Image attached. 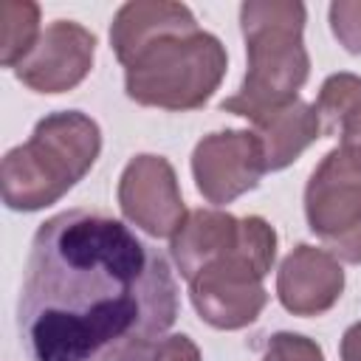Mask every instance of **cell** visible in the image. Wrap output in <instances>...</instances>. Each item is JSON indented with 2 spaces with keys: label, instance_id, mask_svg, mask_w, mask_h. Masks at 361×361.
Here are the masks:
<instances>
[{
  "label": "cell",
  "instance_id": "6da1fadb",
  "mask_svg": "<svg viewBox=\"0 0 361 361\" xmlns=\"http://www.w3.org/2000/svg\"><path fill=\"white\" fill-rule=\"evenodd\" d=\"M175 319L169 259L121 220L71 209L34 231L17 302L31 361H149Z\"/></svg>",
  "mask_w": 361,
  "mask_h": 361
},
{
  "label": "cell",
  "instance_id": "7a4b0ae2",
  "mask_svg": "<svg viewBox=\"0 0 361 361\" xmlns=\"http://www.w3.org/2000/svg\"><path fill=\"white\" fill-rule=\"evenodd\" d=\"M305 23L307 8L299 0H245L240 6L248 68L237 93L220 102L223 113L251 121L268 107L299 99L310 76Z\"/></svg>",
  "mask_w": 361,
  "mask_h": 361
},
{
  "label": "cell",
  "instance_id": "3957f363",
  "mask_svg": "<svg viewBox=\"0 0 361 361\" xmlns=\"http://www.w3.org/2000/svg\"><path fill=\"white\" fill-rule=\"evenodd\" d=\"M102 152V130L82 110H56L34 124L25 144L0 164L3 203L14 212H39L73 189Z\"/></svg>",
  "mask_w": 361,
  "mask_h": 361
},
{
  "label": "cell",
  "instance_id": "277c9868",
  "mask_svg": "<svg viewBox=\"0 0 361 361\" xmlns=\"http://www.w3.org/2000/svg\"><path fill=\"white\" fill-rule=\"evenodd\" d=\"M228 68L226 45L197 28L169 34L141 51L124 68V90L135 104L172 113L203 107Z\"/></svg>",
  "mask_w": 361,
  "mask_h": 361
},
{
  "label": "cell",
  "instance_id": "5b68a950",
  "mask_svg": "<svg viewBox=\"0 0 361 361\" xmlns=\"http://www.w3.org/2000/svg\"><path fill=\"white\" fill-rule=\"evenodd\" d=\"M276 259V231L259 217H240V234L228 254L209 262L189 279V299L197 316L214 330H243L268 305L262 279Z\"/></svg>",
  "mask_w": 361,
  "mask_h": 361
},
{
  "label": "cell",
  "instance_id": "8992f818",
  "mask_svg": "<svg viewBox=\"0 0 361 361\" xmlns=\"http://www.w3.org/2000/svg\"><path fill=\"white\" fill-rule=\"evenodd\" d=\"M262 144L251 130H217L192 149V178L212 206H226L259 186L265 175Z\"/></svg>",
  "mask_w": 361,
  "mask_h": 361
},
{
  "label": "cell",
  "instance_id": "52a82bcc",
  "mask_svg": "<svg viewBox=\"0 0 361 361\" xmlns=\"http://www.w3.org/2000/svg\"><path fill=\"white\" fill-rule=\"evenodd\" d=\"M116 195L124 220L149 237H172L189 214L178 175L164 155L141 152L130 158L118 178Z\"/></svg>",
  "mask_w": 361,
  "mask_h": 361
},
{
  "label": "cell",
  "instance_id": "ba28073f",
  "mask_svg": "<svg viewBox=\"0 0 361 361\" xmlns=\"http://www.w3.org/2000/svg\"><path fill=\"white\" fill-rule=\"evenodd\" d=\"M305 217L322 240L361 223V152L338 144L319 161L305 186Z\"/></svg>",
  "mask_w": 361,
  "mask_h": 361
},
{
  "label": "cell",
  "instance_id": "9c48e42d",
  "mask_svg": "<svg viewBox=\"0 0 361 361\" xmlns=\"http://www.w3.org/2000/svg\"><path fill=\"white\" fill-rule=\"evenodd\" d=\"M93 59L96 34L73 20H54L34 51L14 68V76L34 93H65L90 73Z\"/></svg>",
  "mask_w": 361,
  "mask_h": 361
},
{
  "label": "cell",
  "instance_id": "30bf717a",
  "mask_svg": "<svg viewBox=\"0 0 361 361\" xmlns=\"http://www.w3.org/2000/svg\"><path fill=\"white\" fill-rule=\"evenodd\" d=\"M344 293V268L316 245H296L276 271V299L293 316H322Z\"/></svg>",
  "mask_w": 361,
  "mask_h": 361
},
{
  "label": "cell",
  "instance_id": "8fae6325",
  "mask_svg": "<svg viewBox=\"0 0 361 361\" xmlns=\"http://www.w3.org/2000/svg\"><path fill=\"white\" fill-rule=\"evenodd\" d=\"M197 20L189 6L175 0H130L124 3L110 25V45L116 59L127 68L141 51L169 34L197 31Z\"/></svg>",
  "mask_w": 361,
  "mask_h": 361
},
{
  "label": "cell",
  "instance_id": "7c38bea8",
  "mask_svg": "<svg viewBox=\"0 0 361 361\" xmlns=\"http://www.w3.org/2000/svg\"><path fill=\"white\" fill-rule=\"evenodd\" d=\"M251 133L262 144L265 169L279 172L290 166L313 141L322 138V121L313 104H307L305 99H290L254 116Z\"/></svg>",
  "mask_w": 361,
  "mask_h": 361
},
{
  "label": "cell",
  "instance_id": "4fadbf2b",
  "mask_svg": "<svg viewBox=\"0 0 361 361\" xmlns=\"http://www.w3.org/2000/svg\"><path fill=\"white\" fill-rule=\"evenodd\" d=\"M240 234V217L223 209H195L183 217L180 228L169 237V254L189 282L209 262L228 254Z\"/></svg>",
  "mask_w": 361,
  "mask_h": 361
},
{
  "label": "cell",
  "instance_id": "5bb4252c",
  "mask_svg": "<svg viewBox=\"0 0 361 361\" xmlns=\"http://www.w3.org/2000/svg\"><path fill=\"white\" fill-rule=\"evenodd\" d=\"M0 62L17 68L39 42V6L31 0H6L0 6Z\"/></svg>",
  "mask_w": 361,
  "mask_h": 361
},
{
  "label": "cell",
  "instance_id": "9a60e30c",
  "mask_svg": "<svg viewBox=\"0 0 361 361\" xmlns=\"http://www.w3.org/2000/svg\"><path fill=\"white\" fill-rule=\"evenodd\" d=\"M361 102V76L355 73H333L322 82L316 96V116L322 121V135H338L341 121Z\"/></svg>",
  "mask_w": 361,
  "mask_h": 361
},
{
  "label": "cell",
  "instance_id": "2e32d148",
  "mask_svg": "<svg viewBox=\"0 0 361 361\" xmlns=\"http://www.w3.org/2000/svg\"><path fill=\"white\" fill-rule=\"evenodd\" d=\"M262 361H324V350L322 344H316L302 333L282 330L268 338Z\"/></svg>",
  "mask_w": 361,
  "mask_h": 361
},
{
  "label": "cell",
  "instance_id": "e0dca14e",
  "mask_svg": "<svg viewBox=\"0 0 361 361\" xmlns=\"http://www.w3.org/2000/svg\"><path fill=\"white\" fill-rule=\"evenodd\" d=\"M330 31L350 54H361V0H336L327 8Z\"/></svg>",
  "mask_w": 361,
  "mask_h": 361
},
{
  "label": "cell",
  "instance_id": "ac0fdd59",
  "mask_svg": "<svg viewBox=\"0 0 361 361\" xmlns=\"http://www.w3.org/2000/svg\"><path fill=\"white\" fill-rule=\"evenodd\" d=\"M149 361H203L200 358V347L183 336V333H175V336H166L155 353L149 355Z\"/></svg>",
  "mask_w": 361,
  "mask_h": 361
},
{
  "label": "cell",
  "instance_id": "d6986e66",
  "mask_svg": "<svg viewBox=\"0 0 361 361\" xmlns=\"http://www.w3.org/2000/svg\"><path fill=\"white\" fill-rule=\"evenodd\" d=\"M324 248H327L338 262L361 265V223L353 226L350 231L333 237V240H324Z\"/></svg>",
  "mask_w": 361,
  "mask_h": 361
},
{
  "label": "cell",
  "instance_id": "ffe728a7",
  "mask_svg": "<svg viewBox=\"0 0 361 361\" xmlns=\"http://www.w3.org/2000/svg\"><path fill=\"white\" fill-rule=\"evenodd\" d=\"M338 135H341V147H350V149L361 152V102H358V104L350 110V116L341 121Z\"/></svg>",
  "mask_w": 361,
  "mask_h": 361
},
{
  "label": "cell",
  "instance_id": "44dd1931",
  "mask_svg": "<svg viewBox=\"0 0 361 361\" xmlns=\"http://www.w3.org/2000/svg\"><path fill=\"white\" fill-rule=\"evenodd\" d=\"M338 353H341V361H361V322H355L344 330Z\"/></svg>",
  "mask_w": 361,
  "mask_h": 361
}]
</instances>
